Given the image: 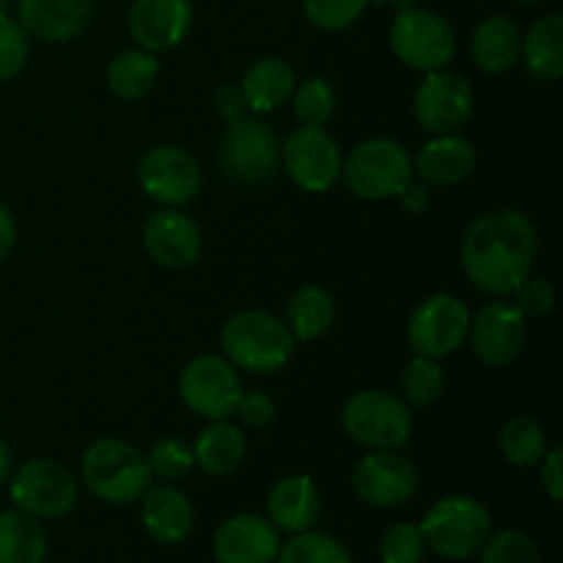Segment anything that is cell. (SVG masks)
<instances>
[{"label":"cell","mask_w":563,"mask_h":563,"mask_svg":"<svg viewBox=\"0 0 563 563\" xmlns=\"http://www.w3.org/2000/svg\"><path fill=\"white\" fill-rule=\"evenodd\" d=\"M539 236L531 220L517 209L482 214L462 240V267L487 295H511L531 275Z\"/></svg>","instance_id":"6da1fadb"},{"label":"cell","mask_w":563,"mask_h":563,"mask_svg":"<svg viewBox=\"0 0 563 563\" xmlns=\"http://www.w3.org/2000/svg\"><path fill=\"white\" fill-rule=\"evenodd\" d=\"M80 476L93 498L113 506L132 504L152 484V471H148L146 456L135 445L113 438L97 440L82 454Z\"/></svg>","instance_id":"7a4b0ae2"},{"label":"cell","mask_w":563,"mask_h":563,"mask_svg":"<svg viewBox=\"0 0 563 563\" xmlns=\"http://www.w3.org/2000/svg\"><path fill=\"white\" fill-rule=\"evenodd\" d=\"M223 350L229 363L253 374L278 372L295 352V335L267 311H240L225 322Z\"/></svg>","instance_id":"3957f363"},{"label":"cell","mask_w":563,"mask_h":563,"mask_svg":"<svg viewBox=\"0 0 563 563\" xmlns=\"http://www.w3.org/2000/svg\"><path fill=\"white\" fill-rule=\"evenodd\" d=\"M421 533L427 548H432L440 559L465 561L482 550L493 533V517L487 506L465 495H451L438 500L423 515Z\"/></svg>","instance_id":"277c9868"},{"label":"cell","mask_w":563,"mask_h":563,"mask_svg":"<svg viewBox=\"0 0 563 563\" xmlns=\"http://www.w3.org/2000/svg\"><path fill=\"white\" fill-rule=\"evenodd\" d=\"M344 432L374 451H399L412 438L410 407L385 390H361L341 412Z\"/></svg>","instance_id":"5b68a950"},{"label":"cell","mask_w":563,"mask_h":563,"mask_svg":"<svg viewBox=\"0 0 563 563\" xmlns=\"http://www.w3.org/2000/svg\"><path fill=\"white\" fill-rule=\"evenodd\" d=\"M341 174L357 198L383 201L405 190L407 181L412 179V159L401 143L372 137L352 148L346 163L341 165Z\"/></svg>","instance_id":"8992f818"},{"label":"cell","mask_w":563,"mask_h":563,"mask_svg":"<svg viewBox=\"0 0 563 563\" xmlns=\"http://www.w3.org/2000/svg\"><path fill=\"white\" fill-rule=\"evenodd\" d=\"M77 478L55 460H31L9 478V495L14 506L36 520L66 517L77 504Z\"/></svg>","instance_id":"52a82bcc"},{"label":"cell","mask_w":563,"mask_h":563,"mask_svg":"<svg viewBox=\"0 0 563 563\" xmlns=\"http://www.w3.org/2000/svg\"><path fill=\"white\" fill-rule=\"evenodd\" d=\"M390 47L396 58L418 71H438L451 64L456 38L449 22L427 9H405L390 25Z\"/></svg>","instance_id":"ba28073f"},{"label":"cell","mask_w":563,"mask_h":563,"mask_svg":"<svg viewBox=\"0 0 563 563\" xmlns=\"http://www.w3.org/2000/svg\"><path fill=\"white\" fill-rule=\"evenodd\" d=\"M280 163V141L269 124L258 119L231 121L220 141V168L240 185L269 179Z\"/></svg>","instance_id":"9c48e42d"},{"label":"cell","mask_w":563,"mask_h":563,"mask_svg":"<svg viewBox=\"0 0 563 563\" xmlns=\"http://www.w3.org/2000/svg\"><path fill=\"white\" fill-rule=\"evenodd\" d=\"M181 401L209 421L229 418L242 396L240 374L218 355H201L185 366L179 377Z\"/></svg>","instance_id":"30bf717a"},{"label":"cell","mask_w":563,"mask_h":563,"mask_svg":"<svg viewBox=\"0 0 563 563\" xmlns=\"http://www.w3.org/2000/svg\"><path fill=\"white\" fill-rule=\"evenodd\" d=\"M471 311L451 295H434L412 311L407 339L416 355L443 357L460 350L471 333Z\"/></svg>","instance_id":"8fae6325"},{"label":"cell","mask_w":563,"mask_h":563,"mask_svg":"<svg viewBox=\"0 0 563 563\" xmlns=\"http://www.w3.org/2000/svg\"><path fill=\"white\" fill-rule=\"evenodd\" d=\"M280 163L300 190L328 192L339 181L344 159L322 126H300L280 146Z\"/></svg>","instance_id":"7c38bea8"},{"label":"cell","mask_w":563,"mask_h":563,"mask_svg":"<svg viewBox=\"0 0 563 563\" xmlns=\"http://www.w3.org/2000/svg\"><path fill=\"white\" fill-rule=\"evenodd\" d=\"M137 181L152 201L185 207L201 192V168L181 146H154L137 163Z\"/></svg>","instance_id":"4fadbf2b"},{"label":"cell","mask_w":563,"mask_h":563,"mask_svg":"<svg viewBox=\"0 0 563 563\" xmlns=\"http://www.w3.org/2000/svg\"><path fill=\"white\" fill-rule=\"evenodd\" d=\"M473 113V88L456 71H427L416 91L418 124L434 135H449L460 130Z\"/></svg>","instance_id":"5bb4252c"},{"label":"cell","mask_w":563,"mask_h":563,"mask_svg":"<svg viewBox=\"0 0 563 563\" xmlns=\"http://www.w3.org/2000/svg\"><path fill=\"white\" fill-rule=\"evenodd\" d=\"M355 493L377 509H396L418 489V471L407 456L394 451H374L357 462L352 473Z\"/></svg>","instance_id":"9a60e30c"},{"label":"cell","mask_w":563,"mask_h":563,"mask_svg":"<svg viewBox=\"0 0 563 563\" xmlns=\"http://www.w3.org/2000/svg\"><path fill=\"white\" fill-rule=\"evenodd\" d=\"M471 344L484 366H509L526 346V317L515 302H489L471 322Z\"/></svg>","instance_id":"2e32d148"},{"label":"cell","mask_w":563,"mask_h":563,"mask_svg":"<svg viewBox=\"0 0 563 563\" xmlns=\"http://www.w3.org/2000/svg\"><path fill=\"white\" fill-rule=\"evenodd\" d=\"M143 247L163 267L185 269L201 256V229L190 214L179 209H163V212H154L143 225Z\"/></svg>","instance_id":"e0dca14e"},{"label":"cell","mask_w":563,"mask_h":563,"mask_svg":"<svg viewBox=\"0 0 563 563\" xmlns=\"http://www.w3.org/2000/svg\"><path fill=\"white\" fill-rule=\"evenodd\" d=\"M190 22V0H135L130 9L132 38L154 55L174 49L187 36Z\"/></svg>","instance_id":"ac0fdd59"},{"label":"cell","mask_w":563,"mask_h":563,"mask_svg":"<svg viewBox=\"0 0 563 563\" xmlns=\"http://www.w3.org/2000/svg\"><path fill=\"white\" fill-rule=\"evenodd\" d=\"M212 550L218 563H275L278 528L258 515H236L218 528Z\"/></svg>","instance_id":"d6986e66"},{"label":"cell","mask_w":563,"mask_h":563,"mask_svg":"<svg viewBox=\"0 0 563 563\" xmlns=\"http://www.w3.org/2000/svg\"><path fill=\"white\" fill-rule=\"evenodd\" d=\"M20 25L42 42H69L93 16V0H20Z\"/></svg>","instance_id":"ffe728a7"},{"label":"cell","mask_w":563,"mask_h":563,"mask_svg":"<svg viewBox=\"0 0 563 563\" xmlns=\"http://www.w3.org/2000/svg\"><path fill=\"white\" fill-rule=\"evenodd\" d=\"M473 168H476V148L467 137L454 135V132L423 143L416 163H412V174H418L427 185L434 187L460 185L462 179L473 174Z\"/></svg>","instance_id":"44dd1931"},{"label":"cell","mask_w":563,"mask_h":563,"mask_svg":"<svg viewBox=\"0 0 563 563\" xmlns=\"http://www.w3.org/2000/svg\"><path fill=\"white\" fill-rule=\"evenodd\" d=\"M267 511L269 522H273L278 531H311L313 522L319 520V511H322V495H319L313 478L286 476L269 489Z\"/></svg>","instance_id":"7402d4cb"},{"label":"cell","mask_w":563,"mask_h":563,"mask_svg":"<svg viewBox=\"0 0 563 563\" xmlns=\"http://www.w3.org/2000/svg\"><path fill=\"white\" fill-rule=\"evenodd\" d=\"M141 522L148 537L159 544H179L192 531V506L176 487L159 484L141 495Z\"/></svg>","instance_id":"603a6c76"},{"label":"cell","mask_w":563,"mask_h":563,"mask_svg":"<svg viewBox=\"0 0 563 563\" xmlns=\"http://www.w3.org/2000/svg\"><path fill=\"white\" fill-rule=\"evenodd\" d=\"M247 110L269 113L280 108L295 93V69L280 58H262L245 71L240 86Z\"/></svg>","instance_id":"cb8c5ba5"},{"label":"cell","mask_w":563,"mask_h":563,"mask_svg":"<svg viewBox=\"0 0 563 563\" xmlns=\"http://www.w3.org/2000/svg\"><path fill=\"white\" fill-rule=\"evenodd\" d=\"M520 27L509 16H489V20H484L476 27L471 42V53L476 58L478 69L489 71V75L509 71L520 60Z\"/></svg>","instance_id":"d4e9b609"},{"label":"cell","mask_w":563,"mask_h":563,"mask_svg":"<svg viewBox=\"0 0 563 563\" xmlns=\"http://www.w3.org/2000/svg\"><path fill=\"white\" fill-rule=\"evenodd\" d=\"M245 434L240 432V427L225 421V418L209 423L198 434L196 445H192V456H196V462L209 476H229V473H234L242 465V460H245Z\"/></svg>","instance_id":"484cf974"},{"label":"cell","mask_w":563,"mask_h":563,"mask_svg":"<svg viewBox=\"0 0 563 563\" xmlns=\"http://www.w3.org/2000/svg\"><path fill=\"white\" fill-rule=\"evenodd\" d=\"M522 64L537 80H559L563 75V20L544 16L522 38Z\"/></svg>","instance_id":"4316f807"},{"label":"cell","mask_w":563,"mask_h":563,"mask_svg":"<svg viewBox=\"0 0 563 563\" xmlns=\"http://www.w3.org/2000/svg\"><path fill=\"white\" fill-rule=\"evenodd\" d=\"M47 537L36 517L20 509L0 511V563H44Z\"/></svg>","instance_id":"83f0119b"},{"label":"cell","mask_w":563,"mask_h":563,"mask_svg":"<svg viewBox=\"0 0 563 563\" xmlns=\"http://www.w3.org/2000/svg\"><path fill=\"white\" fill-rule=\"evenodd\" d=\"M159 64L146 49H124L108 66V88L121 99H141L157 82Z\"/></svg>","instance_id":"f1b7e54d"},{"label":"cell","mask_w":563,"mask_h":563,"mask_svg":"<svg viewBox=\"0 0 563 563\" xmlns=\"http://www.w3.org/2000/svg\"><path fill=\"white\" fill-rule=\"evenodd\" d=\"M335 302L322 286H302L289 302V324L295 341H313L333 324Z\"/></svg>","instance_id":"f546056e"},{"label":"cell","mask_w":563,"mask_h":563,"mask_svg":"<svg viewBox=\"0 0 563 563\" xmlns=\"http://www.w3.org/2000/svg\"><path fill=\"white\" fill-rule=\"evenodd\" d=\"M500 451L515 467H531L548 454V434L533 418H511L500 432Z\"/></svg>","instance_id":"4dcf8cb0"},{"label":"cell","mask_w":563,"mask_h":563,"mask_svg":"<svg viewBox=\"0 0 563 563\" xmlns=\"http://www.w3.org/2000/svg\"><path fill=\"white\" fill-rule=\"evenodd\" d=\"M278 563H352L350 550L328 533L302 531L280 544Z\"/></svg>","instance_id":"1f68e13d"},{"label":"cell","mask_w":563,"mask_h":563,"mask_svg":"<svg viewBox=\"0 0 563 563\" xmlns=\"http://www.w3.org/2000/svg\"><path fill=\"white\" fill-rule=\"evenodd\" d=\"M445 385L443 368L434 363V357L416 355V361L407 363L405 377H401V390H405L407 401L418 407L432 405L434 399H440Z\"/></svg>","instance_id":"d6a6232c"},{"label":"cell","mask_w":563,"mask_h":563,"mask_svg":"<svg viewBox=\"0 0 563 563\" xmlns=\"http://www.w3.org/2000/svg\"><path fill=\"white\" fill-rule=\"evenodd\" d=\"M291 99H295V113L302 126L328 124L335 110V93L322 77H308L306 82H300V88H295Z\"/></svg>","instance_id":"836d02e7"},{"label":"cell","mask_w":563,"mask_h":563,"mask_svg":"<svg viewBox=\"0 0 563 563\" xmlns=\"http://www.w3.org/2000/svg\"><path fill=\"white\" fill-rule=\"evenodd\" d=\"M482 563H542L537 542L528 533L506 528L482 544Z\"/></svg>","instance_id":"e575fe53"},{"label":"cell","mask_w":563,"mask_h":563,"mask_svg":"<svg viewBox=\"0 0 563 563\" xmlns=\"http://www.w3.org/2000/svg\"><path fill=\"white\" fill-rule=\"evenodd\" d=\"M427 555L421 528L412 522H396L379 539V561L383 563H421Z\"/></svg>","instance_id":"d590c367"},{"label":"cell","mask_w":563,"mask_h":563,"mask_svg":"<svg viewBox=\"0 0 563 563\" xmlns=\"http://www.w3.org/2000/svg\"><path fill=\"white\" fill-rule=\"evenodd\" d=\"M148 471L152 476L159 478H181L185 473H190V467L196 465V456L187 443L176 438H163L154 443V449L146 456Z\"/></svg>","instance_id":"8d00e7d4"},{"label":"cell","mask_w":563,"mask_h":563,"mask_svg":"<svg viewBox=\"0 0 563 563\" xmlns=\"http://www.w3.org/2000/svg\"><path fill=\"white\" fill-rule=\"evenodd\" d=\"M366 5L368 0H306V16L322 31H344Z\"/></svg>","instance_id":"74e56055"},{"label":"cell","mask_w":563,"mask_h":563,"mask_svg":"<svg viewBox=\"0 0 563 563\" xmlns=\"http://www.w3.org/2000/svg\"><path fill=\"white\" fill-rule=\"evenodd\" d=\"M31 42L20 22L11 20L9 14L0 16V80H9L25 66Z\"/></svg>","instance_id":"f35d334b"},{"label":"cell","mask_w":563,"mask_h":563,"mask_svg":"<svg viewBox=\"0 0 563 563\" xmlns=\"http://www.w3.org/2000/svg\"><path fill=\"white\" fill-rule=\"evenodd\" d=\"M511 295H515V308L522 317H544L555 306V289L550 286V280L533 278V275H528Z\"/></svg>","instance_id":"ab89813d"},{"label":"cell","mask_w":563,"mask_h":563,"mask_svg":"<svg viewBox=\"0 0 563 563\" xmlns=\"http://www.w3.org/2000/svg\"><path fill=\"white\" fill-rule=\"evenodd\" d=\"M234 412H240L242 421L251 423V427H267L278 416V405H275L273 396L258 394L256 390V394H242Z\"/></svg>","instance_id":"60d3db41"},{"label":"cell","mask_w":563,"mask_h":563,"mask_svg":"<svg viewBox=\"0 0 563 563\" xmlns=\"http://www.w3.org/2000/svg\"><path fill=\"white\" fill-rule=\"evenodd\" d=\"M542 487L550 495V500L561 504L563 500V449H553L544 454L542 462Z\"/></svg>","instance_id":"b9f144b4"},{"label":"cell","mask_w":563,"mask_h":563,"mask_svg":"<svg viewBox=\"0 0 563 563\" xmlns=\"http://www.w3.org/2000/svg\"><path fill=\"white\" fill-rule=\"evenodd\" d=\"M214 104H218L220 115H223L225 121H240L245 119V97H242V91L236 86H223L218 88V93H214Z\"/></svg>","instance_id":"7bdbcfd3"},{"label":"cell","mask_w":563,"mask_h":563,"mask_svg":"<svg viewBox=\"0 0 563 563\" xmlns=\"http://www.w3.org/2000/svg\"><path fill=\"white\" fill-rule=\"evenodd\" d=\"M401 201V207L407 209V212H412V214H421V212H427V207H429V201H432V196H429V190H427V185H421V181H407L405 185V190L399 192V196H396Z\"/></svg>","instance_id":"ee69618b"},{"label":"cell","mask_w":563,"mask_h":563,"mask_svg":"<svg viewBox=\"0 0 563 563\" xmlns=\"http://www.w3.org/2000/svg\"><path fill=\"white\" fill-rule=\"evenodd\" d=\"M14 240H16V223H14V218H11L9 209L0 203V262H3V258L11 253Z\"/></svg>","instance_id":"f6af8a7d"},{"label":"cell","mask_w":563,"mask_h":563,"mask_svg":"<svg viewBox=\"0 0 563 563\" xmlns=\"http://www.w3.org/2000/svg\"><path fill=\"white\" fill-rule=\"evenodd\" d=\"M11 462H14V456H11L9 443L0 438V487H3V484L11 478Z\"/></svg>","instance_id":"bcb514c9"},{"label":"cell","mask_w":563,"mask_h":563,"mask_svg":"<svg viewBox=\"0 0 563 563\" xmlns=\"http://www.w3.org/2000/svg\"><path fill=\"white\" fill-rule=\"evenodd\" d=\"M368 3H377V5H390L396 11H405L416 5V0H368Z\"/></svg>","instance_id":"7dc6e473"},{"label":"cell","mask_w":563,"mask_h":563,"mask_svg":"<svg viewBox=\"0 0 563 563\" xmlns=\"http://www.w3.org/2000/svg\"><path fill=\"white\" fill-rule=\"evenodd\" d=\"M9 9H11V0H0V16L9 14Z\"/></svg>","instance_id":"c3c4849f"},{"label":"cell","mask_w":563,"mask_h":563,"mask_svg":"<svg viewBox=\"0 0 563 563\" xmlns=\"http://www.w3.org/2000/svg\"><path fill=\"white\" fill-rule=\"evenodd\" d=\"M526 3H542V0H526Z\"/></svg>","instance_id":"681fc988"}]
</instances>
